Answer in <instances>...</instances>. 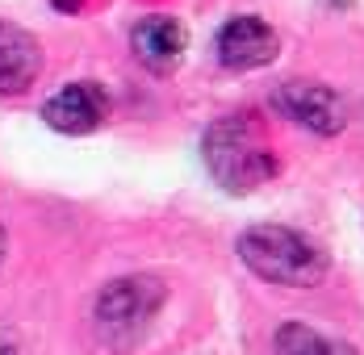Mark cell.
I'll return each instance as SVG.
<instances>
[{"label": "cell", "mask_w": 364, "mask_h": 355, "mask_svg": "<svg viewBox=\"0 0 364 355\" xmlns=\"http://www.w3.org/2000/svg\"><path fill=\"white\" fill-rule=\"evenodd\" d=\"M42 75V46L30 30L0 21V97L30 92Z\"/></svg>", "instance_id": "8"}, {"label": "cell", "mask_w": 364, "mask_h": 355, "mask_svg": "<svg viewBox=\"0 0 364 355\" xmlns=\"http://www.w3.org/2000/svg\"><path fill=\"white\" fill-rule=\"evenodd\" d=\"M0 355H26V343H21L9 326H0Z\"/></svg>", "instance_id": "10"}, {"label": "cell", "mask_w": 364, "mask_h": 355, "mask_svg": "<svg viewBox=\"0 0 364 355\" xmlns=\"http://www.w3.org/2000/svg\"><path fill=\"white\" fill-rule=\"evenodd\" d=\"M214 55L226 71H259L281 55V38L264 17L239 13V17L222 21L218 38H214Z\"/></svg>", "instance_id": "5"}, {"label": "cell", "mask_w": 364, "mask_h": 355, "mask_svg": "<svg viewBox=\"0 0 364 355\" xmlns=\"http://www.w3.org/2000/svg\"><path fill=\"white\" fill-rule=\"evenodd\" d=\"M4 251H9V234H4V222H0V263H4Z\"/></svg>", "instance_id": "12"}, {"label": "cell", "mask_w": 364, "mask_h": 355, "mask_svg": "<svg viewBox=\"0 0 364 355\" xmlns=\"http://www.w3.org/2000/svg\"><path fill=\"white\" fill-rule=\"evenodd\" d=\"M235 251L259 280L281 288H318L331 272V255L323 251V243H314L306 230L277 226V222L247 226L235 239Z\"/></svg>", "instance_id": "2"}, {"label": "cell", "mask_w": 364, "mask_h": 355, "mask_svg": "<svg viewBox=\"0 0 364 355\" xmlns=\"http://www.w3.org/2000/svg\"><path fill=\"white\" fill-rule=\"evenodd\" d=\"M272 109L281 117H289L297 126L335 138L343 126H348V105L339 101V92L327 84H314V80H285L272 88Z\"/></svg>", "instance_id": "4"}, {"label": "cell", "mask_w": 364, "mask_h": 355, "mask_svg": "<svg viewBox=\"0 0 364 355\" xmlns=\"http://www.w3.org/2000/svg\"><path fill=\"white\" fill-rule=\"evenodd\" d=\"M323 4H327V9H352L356 0H323Z\"/></svg>", "instance_id": "11"}, {"label": "cell", "mask_w": 364, "mask_h": 355, "mask_svg": "<svg viewBox=\"0 0 364 355\" xmlns=\"http://www.w3.org/2000/svg\"><path fill=\"white\" fill-rule=\"evenodd\" d=\"M55 4H59V9H68V13H75V9H80L84 0H55Z\"/></svg>", "instance_id": "13"}, {"label": "cell", "mask_w": 364, "mask_h": 355, "mask_svg": "<svg viewBox=\"0 0 364 355\" xmlns=\"http://www.w3.org/2000/svg\"><path fill=\"white\" fill-rule=\"evenodd\" d=\"M272 351L277 355H360L352 343L335 339V334L310 326V322H285V326H277Z\"/></svg>", "instance_id": "9"}, {"label": "cell", "mask_w": 364, "mask_h": 355, "mask_svg": "<svg viewBox=\"0 0 364 355\" xmlns=\"http://www.w3.org/2000/svg\"><path fill=\"white\" fill-rule=\"evenodd\" d=\"M130 46H134V55H139L143 67H151L155 75H168V71H176L184 63L188 30L176 17H168V13H151V17H143L130 30Z\"/></svg>", "instance_id": "7"}, {"label": "cell", "mask_w": 364, "mask_h": 355, "mask_svg": "<svg viewBox=\"0 0 364 355\" xmlns=\"http://www.w3.org/2000/svg\"><path fill=\"white\" fill-rule=\"evenodd\" d=\"M105 117H109V97H105V88L97 84V80H75V84H63L59 92H50L46 97V105H42V121L50 126V130H59V134H92L97 126H105Z\"/></svg>", "instance_id": "6"}, {"label": "cell", "mask_w": 364, "mask_h": 355, "mask_svg": "<svg viewBox=\"0 0 364 355\" xmlns=\"http://www.w3.org/2000/svg\"><path fill=\"white\" fill-rule=\"evenodd\" d=\"M201 159L222 192L247 197L277 176V151L247 113H226L201 134Z\"/></svg>", "instance_id": "1"}, {"label": "cell", "mask_w": 364, "mask_h": 355, "mask_svg": "<svg viewBox=\"0 0 364 355\" xmlns=\"http://www.w3.org/2000/svg\"><path fill=\"white\" fill-rule=\"evenodd\" d=\"M164 305H168V284L159 276H151V272L117 276L92 301V330H97L101 347H109L113 355H126L139 343H146Z\"/></svg>", "instance_id": "3"}]
</instances>
